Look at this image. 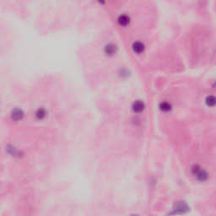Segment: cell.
Wrapping results in <instances>:
<instances>
[{"instance_id": "6da1fadb", "label": "cell", "mask_w": 216, "mask_h": 216, "mask_svg": "<svg viewBox=\"0 0 216 216\" xmlns=\"http://www.w3.org/2000/svg\"><path fill=\"white\" fill-rule=\"evenodd\" d=\"M188 210H189V208L187 205V203H184V202H177V203H175L174 208H173L171 214L187 213Z\"/></svg>"}, {"instance_id": "7a4b0ae2", "label": "cell", "mask_w": 216, "mask_h": 216, "mask_svg": "<svg viewBox=\"0 0 216 216\" xmlns=\"http://www.w3.org/2000/svg\"><path fill=\"white\" fill-rule=\"evenodd\" d=\"M192 171H193V173L197 177L198 180L203 181L207 180V178H208V173H207L204 170L201 169L198 165H194V166H193V167H192Z\"/></svg>"}, {"instance_id": "3957f363", "label": "cell", "mask_w": 216, "mask_h": 216, "mask_svg": "<svg viewBox=\"0 0 216 216\" xmlns=\"http://www.w3.org/2000/svg\"><path fill=\"white\" fill-rule=\"evenodd\" d=\"M132 110L135 112H142L144 108H145V104L143 102L142 100H135L133 103H132Z\"/></svg>"}, {"instance_id": "277c9868", "label": "cell", "mask_w": 216, "mask_h": 216, "mask_svg": "<svg viewBox=\"0 0 216 216\" xmlns=\"http://www.w3.org/2000/svg\"><path fill=\"white\" fill-rule=\"evenodd\" d=\"M132 49L136 53H141L145 50V45L143 44L142 42H136L132 44Z\"/></svg>"}, {"instance_id": "5b68a950", "label": "cell", "mask_w": 216, "mask_h": 216, "mask_svg": "<svg viewBox=\"0 0 216 216\" xmlns=\"http://www.w3.org/2000/svg\"><path fill=\"white\" fill-rule=\"evenodd\" d=\"M118 23L121 26H126L129 24V17L126 14H122L118 18Z\"/></svg>"}, {"instance_id": "8992f818", "label": "cell", "mask_w": 216, "mask_h": 216, "mask_svg": "<svg viewBox=\"0 0 216 216\" xmlns=\"http://www.w3.org/2000/svg\"><path fill=\"white\" fill-rule=\"evenodd\" d=\"M116 51V46L113 44H108V45L105 47V52L107 55H113Z\"/></svg>"}, {"instance_id": "52a82bcc", "label": "cell", "mask_w": 216, "mask_h": 216, "mask_svg": "<svg viewBox=\"0 0 216 216\" xmlns=\"http://www.w3.org/2000/svg\"><path fill=\"white\" fill-rule=\"evenodd\" d=\"M160 107H161V109L162 111H164V112H167V111H169V110L171 109V105L168 103V102L164 101V102H161V103Z\"/></svg>"}, {"instance_id": "ba28073f", "label": "cell", "mask_w": 216, "mask_h": 216, "mask_svg": "<svg viewBox=\"0 0 216 216\" xmlns=\"http://www.w3.org/2000/svg\"><path fill=\"white\" fill-rule=\"evenodd\" d=\"M206 102L210 107H213L214 103H215V99H214V97L213 96H210L207 97Z\"/></svg>"}, {"instance_id": "9c48e42d", "label": "cell", "mask_w": 216, "mask_h": 216, "mask_svg": "<svg viewBox=\"0 0 216 216\" xmlns=\"http://www.w3.org/2000/svg\"><path fill=\"white\" fill-rule=\"evenodd\" d=\"M45 115H46V113H45V112L43 111V110H41V109H39L37 112H36V116L38 117V118H40V119H42L44 116H45Z\"/></svg>"}, {"instance_id": "30bf717a", "label": "cell", "mask_w": 216, "mask_h": 216, "mask_svg": "<svg viewBox=\"0 0 216 216\" xmlns=\"http://www.w3.org/2000/svg\"><path fill=\"white\" fill-rule=\"evenodd\" d=\"M130 216H139V215H137V214H132V215H130Z\"/></svg>"}]
</instances>
